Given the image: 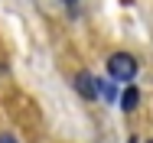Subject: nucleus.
Here are the masks:
<instances>
[{
	"mask_svg": "<svg viewBox=\"0 0 153 143\" xmlns=\"http://www.w3.org/2000/svg\"><path fill=\"white\" fill-rule=\"evenodd\" d=\"M75 91L82 98H98V78H91L88 72H78L75 75Z\"/></svg>",
	"mask_w": 153,
	"mask_h": 143,
	"instance_id": "obj_2",
	"label": "nucleus"
},
{
	"mask_svg": "<svg viewBox=\"0 0 153 143\" xmlns=\"http://www.w3.org/2000/svg\"><path fill=\"white\" fill-rule=\"evenodd\" d=\"M65 3H75V0H65Z\"/></svg>",
	"mask_w": 153,
	"mask_h": 143,
	"instance_id": "obj_6",
	"label": "nucleus"
},
{
	"mask_svg": "<svg viewBox=\"0 0 153 143\" xmlns=\"http://www.w3.org/2000/svg\"><path fill=\"white\" fill-rule=\"evenodd\" d=\"M0 143H16V137L13 133H0Z\"/></svg>",
	"mask_w": 153,
	"mask_h": 143,
	"instance_id": "obj_5",
	"label": "nucleus"
},
{
	"mask_svg": "<svg viewBox=\"0 0 153 143\" xmlns=\"http://www.w3.org/2000/svg\"><path fill=\"white\" fill-rule=\"evenodd\" d=\"M130 143H134V140H130Z\"/></svg>",
	"mask_w": 153,
	"mask_h": 143,
	"instance_id": "obj_7",
	"label": "nucleus"
},
{
	"mask_svg": "<svg viewBox=\"0 0 153 143\" xmlns=\"http://www.w3.org/2000/svg\"><path fill=\"white\" fill-rule=\"evenodd\" d=\"M108 72H111V78H117V82H130V78L137 75V59L127 56V52H114V56L108 59Z\"/></svg>",
	"mask_w": 153,
	"mask_h": 143,
	"instance_id": "obj_1",
	"label": "nucleus"
},
{
	"mask_svg": "<svg viewBox=\"0 0 153 143\" xmlns=\"http://www.w3.org/2000/svg\"><path fill=\"white\" fill-rule=\"evenodd\" d=\"M137 104H140V91L130 85V88H127V91L121 94V111H134Z\"/></svg>",
	"mask_w": 153,
	"mask_h": 143,
	"instance_id": "obj_3",
	"label": "nucleus"
},
{
	"mask_svg": "<svg viewBox=\"0 0 153 143\" xmlns=\"http://www.w3.org/2000/svg\"><path fill=\"white\" fill-rule=\"evenodd\" d=\"M98 98H104V101L111 104V101H117V88L108 85V82H98Z\"/></svg>",
	"mask_w": 153,
	"mask_h": 143,
	"instance_id": "obj_4",
	"label": "nucleus"
}]
</instances>
